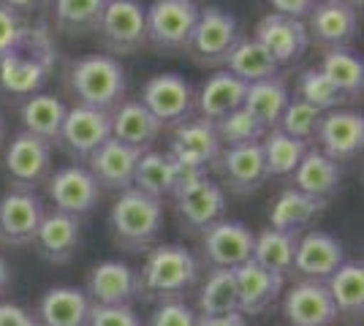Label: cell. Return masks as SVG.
Here are the masks:
<instances>
[{"instance_id": "cell-1", "label": "cell", "mask_w": 364, "mask_h": 326, "mask_svg": "<svg viewBox=\"0 0 364 326\" xmlns=\"http://www.w3.org/2000/svg\"><path fill=\"white\" fill-rule=\"evenodd\" d=\"M201 264L182 245H152L141 269H136L139 299L144 302H177L198 286Z\"/></svg>"}, {"instance_id": "cell-2", "label": "cell", "mask_w": 364, "mask_h": 326, "mask_svg": "<svg viewBox=\"0 0 364 326\" xmlns=\"http://www.w3.org/2000/svg\"><path fill=\"white\" fill-rule=\"evenodd\" d=\"M55 68V47L49 33L31 28L25 41L9 55L0 58V93L9 101H25L36 93H44L46 79Z\"/></svg>"}, {"instance_id": "cell-3", "label": "cell", "mask_w": 364, "mask_h": 326, "mask_svg": "<svg viewBox=\"0 0 364 326\" xmlns=\"http://www.w3.org/2000/svg\"><path fill=\"white\" fill-rule=\"evenodd\" d=\"M164 232V202L136 188L122 190L109 210V237L125 253H147Z\"/></svg>"}, {"instance_id": "cell-4", "label": "cell", "mask_w": 364, "mask_h": 326, "mask_svg": "<svg viewBox=\"0 0 364 326\" xmlns=\"http://www.w3.org/2000/svg\"><path fill=\"white\" fill-rule=\"evenodd\" d=\"M65 87L79 107L114 112L125 101L128 77L117 58L109 55H85L71 60L65 68Z\"/></svg>"}, {"instance_id": "cell-5", "label": "cell", "mask_w": 364, "mask_h": 326, "mask_svg": "<svg viewBox=\"0 0 364 326\" xmlns=\"http://www.w3.org/2000/svg\"><path fill=\"white\" fill-rule=\"evenodd\" d=\"M98 38L109 58H128L147 47V14L139 0H109L98 22Z\"/></svg>"}, {"instance_id": "cell-6", "label": "cell", "mask_w": 364, "mask_h": 326, "mask_svg": "<svg viewBox=\"0 0 364 326\" xmlns=\"http://www.w3.org/2000/svg\"><path fill=\"white\" fill-rule=\"evenodd\" d=\"M147 14V44L158 52H188L198 22L193 0H152Z\"/></svg>"}, {"instance_id": "cell-7", "label": "cell", "mask_w": 364, "mask_h": 326, "mask_svg": "<svg viewBox=\"0 0 364 326\" xmlns=\"http://www.w3.org/2000/svg\"><path fill=\"white\" fill-rule=\"evenodd\" d=\"M240 36H242L240 22L231 11L220 9V6L198 9V22L188 55L201 68H223L228 52L240 41Z\"/></svg>"}, {"instance_id": "cell-8", "label": "cell", "mask_w": 364, "mask_h": 326, "mask_svg": "<svg viewBox=\"0 0 364 326\" xmlns=\"http://www.w3.org/2000/svg\"><path fill=\"white\" fill-rule=\"evenodd\" d=\"M3 174L11 190H33L41 188L52 174V144L28 131L14 134V139L6 141L3 156Z\"/></svg>"}, {"instance_id": "cell-9", "label": "cell", "mask_w": 364, "mask_h": 326, "mask_svg": "<svg viewBox=\"0 0 364 326\" xmlns=\"http://www.w3.org/2000/svg\"><path fill=\"white\" fill-rule=\"evenodd\" d=\"M253 237L256 234L242 220L220 217L210 229L198 234V264L207 269H237L250 261L253 256Z\"/></svg>"}, {"instance_id": "cell-10", "label": "cell", "mask_w": 364, "mask_h": 326, "mask_svg": "<svg viewBox=\"0 0 364 326\" xmlns=\"http://www.w3.org/2000/svg\"><path fill=\"white\" fill-rule=\"evenodd\" d=\"M44 188H46V199L52 202V210L65 212V215H74L79 220L92 215L98 202H101V188L92 180L87 166H82V163L52 169Z\"/></svg>"}, {"instance_id": "cell-11", "label": "cell", "mask_w": 364, "mask_h": 326, "mask_svg": "<svg viewBox=\"0 0 364 326\" xmlns=\"http://www.w3.org/2000/svg\"><path fill=\"white\" fill-rule=\"evenodd\" d=\"M307 44L318 49H350L359 36V9L343 0H318L304 16Z\"/></svg>"}, {"instance_id": "cell-12", "label": "cell", "mask_w": 364, "mask_h": 326, "mask_svg": "<svg viewBox=\"0 0 364 326\" xmlns=\"http://www.w3.org/2000/svg\"><path fill=\"white\" fill-rule=\"evenodd\" d=\"M139 101L155 114L161 125H180L196 117V90L180 74H155L144 82Z\"/></svg>"}, {"instance_id": "cell-13", "label": "cell", "mask_w": 364, "mask_h": 326, "mask_svg": "<svg viewBox=\"0 0 364 326\" xmlns=\"http://www.w3.org/2000/svg\"><path fill=\"white\" fill-rule=\"evenodd\" d=\"M112 139V114L101 112V109L90 107H68L65 120H63L60 136H58V147L65 156L76 161V163H87V158Z\"/></svg>"}, {"instance_id": "cell-14", "label": "cell", "mask_w": 364, "mask_h": 326, "mask_svg": "<svg viewBox=\"0 0 364 326\" xmlns=\"http://www.w3.org/2000/svg\"><path fill=\"white\" fill-rule=\"evenodd\" d=\"M201 177H207V171L191 169V166H182L177 161H171L166 153H158V150H147L141 153L136 163V174H134V188L147 193L152 199H166V196H177L180 190L191 188L193 183H198Z\"/></svg>"}, {"instance_id": "cell-15", "label": "cell", "mask_w": 364, "mask_h": 326, "mask_svg": "<svg viewBox=\"0 0 364 326\" xmlns=\"http://www.w3.org/2000/svg\"><path fill=\"white\" fill-rule=\"evenodd\" d=\"M174 212L180 232L188 237H198L226 215V190L213 177H201L198 183L174 196Z\"/></svg>"}, {"instance_id": "cell-16", "label": "cell", "mask_w": 364, "mask_h": 326, "mask_svg": "<svg viewBox=\"0 0 364 326\" xmlns=\"http://www.w3.org/2000/svg\"><path fill=\"white\" fill-rule=\"evenodd\" d=\"M44 199L33 190H11L0 196V245L28 248L44 220Z\"/></svg>"}, {"instance_id": "cell-17", "label": "cell", "mask_w": 364, "mask_h": 326, "mask_svg": "<svg viewBox=\"0 0 364 326\" xmlns=\"http://www.w3.org/2000/svg\"><path fill=\"white\" fill-rule=\"evenodd\" d=\"M316 147L337 163H346L362 153L364 147V117L353 109L323 112L316 128Z\"/></svg>"}, {"instance_id": "cell-18", "label": "cell", "mask_w": 364, "mask_h": 326, "mask_svg": "<svg viewBox=\"0 0 364 326\" xmlns=\"http://www.w3.org/2000/svg\"><path fill=\"white\" fill-rule=\"evenodd\" d=\"M210 169H215V174L220 177V188H228L234 196H250L269 180L261 144L223 147Z\"/></svg>"}, {"instance_id": "cell-19", "label": "cell", "mask_w": 364, "mask_h": 326, "mask_svg": "<svg viewBox=\"0 0 364 326\" xmlns=\"http://www.w3.org/2000/svg\"><path fill=\"white\" fill-rule=\"evenodd\" d=\"M220 141L215 134L213 120L207 117H191L185 123L174 125L171 131V141H168L166 156L171 161H177L182 166H191V169L210 171V166L215 163V158L220 156Z\"/></svg>"}, {"instance_id": "cell-20", "label": "cell", "mask_w": 364, "mask_h": 326, "mask_svg": "<svg viewBox=\"0 0 364 326\" xmlns=\"http://www.w3.org/2000/svg\"><path fill=\"white\" fill-rule=\"evenodd\" d=\"M82 291L90 299V305H101V308L134 305L139 299L136 269L128 266L125 261H114V259L98 261L87 272Z\"/></svg>"}, {"instance_id": "cell-21", "label": "cell", "mask_w": 364, "mask_h": 326, "mask_svg": "<svg viewBox=\"0 0 364 326\" xmlns=\"http://www.w3.org/2000/svg\"><path fill=\"white\" fill-rule=\"evenodd\" d=\"M253 38L267 49V55L277 63V68L294 65L310 47L302 19H291V16L274 14V11L258 19Z\"/></svg>"}, {"instance_id": "cell-22", "label": "cell", "mask_w": 364, "mask_h": 326, "mask_svg": "<svg viewBox=\"0 0 364 326\" xmlns=\"http://www.w3.org/2000/svg\"><path fill=\"white\" fill-rule=\"evenodd\" d=\"M343 261H346V250L337 242V237H332L329 232L310 229L296 239L294 275H299L302 280L326 283Z\"/></svg>"}, {"instance_id": "cell-23", "label": "cell", "mask_w": 364, "mask_h": 326, "mask_svg": "<svg viewBox=\"0 0 364 326\" xmlns=\"http://www.w3.org/2000/svg\"><path fill=\"white\" fill-rule=\"evenodd\" d=\"M33 248L49 264H68L76 256V250L82 248V220L58 210H46L33 239Z\"/></svg>"}, {"instance_id": "cell-24", "label": "cell", "mask_w": 364, "mask_h": 326, "mask_svg": "<svg viewBox=\"0 0 364 326\" xmlns=\"http://www.w3.org/2000/svg\"><path fill=\"white\" fill-rule=\"evenodd\" d=\"M283 313L289 326H332L337 310L326 283L318 280H299L283 296Z\"/></svg>"}, {"instance_id": "cell-25", "label": "cell", "mask_w": 364, "mask_h": 326, "mask_svg": "<svg viewBox=\"0 0 364 326\" xmlns=\"http://www.w3.org/2000/svg\"><path fill=\"white\" fill-rule=\"evenodd\" d=\"M141 153L122 144L117 139H107L90 158H87V171L92 180L98 183L101 190H114L122 193L128 188H134V174H136V163Z\"/></svg>"}, {"instance_id": "cell-26", "label": "cell", "mask_w": 364, "mask_h": 326, "mask_svg": "<svg viewBox=\"0 0 364 326\" xmlns=\"http://www.w3.org/2000/svg\"><path fill=\"white\" fill-rule=\"evenodd\" d=\"M234 280H237V299L242 315H261L264 310H269L286 286V278L264 269L253 259L234 269Z\"/></svg>"}, {"instance_id": "cell-27", "label": "cell", "mask_w": 364, "mask_h": 326, "mask_svg": "<svg viewBox=\"0 0 364 326\" xmlns=\"http://www.w3.org/2000/svg\"><path fill=\"white\" fill-rule=\"evenodd\" d=\"M326 204L329 202L313 199V196H307L296 188H283L272 202V207H269V229L291 234V237H302L326 212Z\"/></svg>"}, {"instance_id": "cell-28", "label": "cell", "mask_w": 364, "mask_h": 326, "mask_svg": "<svg viewBox=\"0 0 364 326\" xmlns=\"http://www.w3.org/2000/svg\"><path fill=\"white\" fill-rule=\"evenodd\" d=\"M161 131H164V125L155 120V114L139 98L136 101L125 98L120 107L112 112V139L122 141L139 153L152 150Z\"/></svg>"}, {"instance_id": "cell-29", "label": "cell", "mask_w": 364, "mask_h": 326, "mask_svg": "<svg viewBox=\"0 0 364 326\" xmlns=\"http://www.w3.org/2000/svg\"><path fill=\"white\" fill-rule=\"evenodd\" d=\"M90 299L76 286H55L44 291L36 305L38 326H87L90 318Z\"/></svg>"}, {"instance_id": "cell-30", "label": "cell", "mask_w": 364, "mask_h": 326, "mask_svg": "<svg viewBox=\"0 0 364 326\" xmlns=\"http://www.w3.org/2000/svg\"><path fill=\"white\" fill-rule=\"evenodd\" d=\"M340 180H343L340 163L332 161L329 156H323L318 147H307V153L302 156L299 166L291 174V188L302 190V193L313 196V199L329 202L334 193L340 190Z\"/></svg>"}, {"instance_id": "cell-31", "label": "cell", "mask_w": 364, "mask_h": 326, "mask_svg": "<svg viewBox=\"0 0 364 326\" xmlns=\"http://www.w3.org/2000/svg\"><path fill=\"white\" fill-rule=\"evenodd\" d=\"M245 90L247 85L231 77L226 68H218L215 74L201 82L196 93V114L207 120H218L228 112L240 109L245 104Z\"/></svg>"}, {"instance_id": "cell-32", "label": "cell", "mask_w": 364, "mask_h": 326, "mask_svg": "<svg viewBox=\"0 0 364 326\" xmlns=\"http://www.w3.org/2000/svg\"><path fill=\"white\" fill-rule=\"evenodd\" d=\"M68 107L63 104L58 95L52 93H36L25 98L19 104V120H22V131H28L38 139L55 144L60 136L63 120H65Z\"/></svg>"}, {"instance_id": "cell-33", "label": "cell", "mask_w": 364, "mask_h": 326, "mask_svg": "<svg viewBox=\"0 0 364 326\" xmlns=\"http://www.w3.org/2000/svg\"><path fill=\"white\" fill-rule=\"evenodd\" d=\"M289 101H291L289 82L277 74V77L261 79V82L247 85L242 107L247 109V112H250L267 131H269V128H277L280 114L286 112Z\"/></svg>"}, {"instance_id": "cell-34", "label": "cell", "mask_w": 364, "mask_h": 326, "mask_svg": "<svg viewBox=\"0 0 364 326\" xmlns=\"http://www.w3.org/2000/svg\"><path fill=\"white\" fill-rule=\"evenodd\" d=\"M337 318L359 321L364 315V266L359 261H343L332 278L326 280Z\"/></svg>"}, {"instance_id": "cell-35", "label": "cell", "mask_w": 364, "mask_h": 326, "mask_svg": "<svg viewBox=\"0 0 364 326\" xmlns=\"http://www.w3.org/2000/svg\"><path fill=\"white\" fill-rule=\"evenodd\" d=\"M223 68L231 77L245 82V85H253V82H261V79H269L280 74L277 63L267 55V49L261 47L253 36H240V41L228 52Z\"/></svg>"}, {"instance_id": "cell-36", "label": "cell", "mask_w": 364, "mask_h": 326, "mask_svg": "<svg viewBox=\"0 0 364 326\" xmlns=\"http://www.w3.org/2000/svg\"><path fill=\"white\" fill-rule=\"evenodd\" d=\"M318 71L332 82L348 101L362 98L364 93V60L353 49H326Z\"/></svg>"}, {"instance_id": "cell-37", "label": "cell", "mask_w": 364, "mask_h": 326, "mask_svg": "<svg viewBox=\"0 0 364 326\" xmlns=\"http://www.w3.org/2000/svg\"><path fill=\"white\" fill-rule=\"evenodd\" d=\"M193 310L198 315H223V313L240 310L234 269H207V278L196 286Z\"/></svg>"}, {"instance_id": "cell-38", "label": "cell", "mask_w": 364, "mask_h": 326, "mask_svg": "<svg viewBox=\"0 0 364 326\" xmlns=\"http://www.w3.org/2000/svg\"><path fill=\"white\" fill-rule=\"evenodd\" d=\"M109 0H52V22L55 28L71 38L95 33Z\"/></svg>"}, {"instance_id": "cell-39", "label": "cell", "mask_w": 364, "mask_h": 326, "mask_svg": "<svg viewBox=\"0 0 364 326\" xmlns=\"http://www.w3.org/2000/svg\"><path fill=\"white\" fill-rule=\"evenodd\" d=\"M296 239L291 234L274 232V229H264L253 237V261L269 269L280 278L294 275V256H296Z\"/></svg>"}, {"instance_id": "cell-40", "label": "cell", "mask_w": 364, "mask_h": 326, "mask_svg": "<svg viewBox=\"0 0 364 326\" xmlns=\"http://www.w3.org/2000/svg\"><path fill=\"white\" fill-rule=\"evenodd\" d=\"M258 144H261V153H264L267 174L274 177V180L291 177L294 169L299 166L302 156L307 153V147H310V144H304V141L294 139L289 134H283L280 128H269Z\"/></svg>"}, {"instance_id": "cell-41", "label": "cell", "mask_w": 364, "mask_h": 326, "mask_svg": "<svg viewBox=\"0 0 364 326\" xmlns=\"http://www.w3.org/2000/svg\"><path fill=\"white\" fill-rule=\"evenodd\" d=\"M215 134H218V141L220 147H245V144H258L264 139L267 128L258 123L256 117L247 112L245 107L228 112L223 117L213 120Z\"/></svg>"}, {"instance_id": "cell-42", "label": "cell", "mask_w": 364, "mask_h": 326, "mask_svg": "<svg viewBox=\"0 0 364 326\" xmlns=\"http://www.w3.org/2000/svg\"><path fill=\"white\" fill-rule=\"evenodd\" d=\"M296 98H302L304 104H310L313 109H318L321 114L332 112V109H343L348 104V98L340 93L318 68H304L299 74V79H296Z\"/></svg>"}, {"instance_id": "cell-43", "label": "cell", "mask_w": 364, "mask_h": 326, "mask_svg": "<svg viewBox=\"0 0 364 326\" xmlns=\"http://www.w3.org/2000/svg\"><path fill=\"white\" fill-rule=\"evenodd\" d=\"M318 120H321L318 109H313L310 104H304L302 98L294 95V98L289 101V107H286V112L280 114L277 128H280L283 134H289V136H294V139H299L313 147V136H316Z\"/></svg>"}, {"instance_id": "cell-44", "label": "cell", "mask_w": 364, "mask_h": 326, "mask_svg": "<svg viewBox=\"0 0 364 326\" xmlns=\"http://www.w3.org/2000/svg\"><path fill=\"white\" fill-rule=\"evenodd\" d=\"M198 313L185 302V299H177V302H161L155 305L147 326H196Z\"/></svg>"}, {"instance_id": "cell-45", "label": "cell", "mask_w": 364, "mask_h": 326, "mask_svg": "<svg viewBox=\"0 0 364 326\" xmlns=\"http://www.w3.org/2000/svg\"><path fill=\"white\" fill-rule=\"evenodd\" d=\"M28 33H31V25L25 22V16H19L0 6V58L19 47Z\"/></svg>"}, {"instance_id": "cell-46", "label": "cell", "mask_w": 364, "mask_h": 326, "mask_svg": "<svg viewBox=\"0 0 364 326\" xmlns=\"http://www.w3.org/2000/svg\"><path fill=\"white\" fill-rule=\"evenodd\" d=\"M87 326H141V318L136 315L134 305H114V308L92 305Z\"/></svg>"}, {"instance_id": "cell-47", "label": "cell", "mask_w": 364, "mask_h": 326, "mask_svg": "<svg viewBox=\"0 0 364 326\" xmlns=\"http://www.w3.org/2000/svg\"><path fill=\"white\" fill-rule=\"evenodd\" d=\"M0 326H38V321L28 308L0 299Z\"/></svg>"}, {"instance_id": "cell-48", "label": "cell", "mask_w": 364, "mask_h": 326, "mask_svg": "<svg viewBox=\"0 0 364 326\" xmlns=\"http://www.w3.org/2000/svg\"><path fill=\"white\" fill-rule=\"evenodd\" d=\"M269 6H272L274 14H283V16H291V19H302L313 11V6L318 3V0H267Z\"/></svg>"}, {"instance_id": "cell-49", "label": "cell", "mask_w": 364, "mask_h": 326, "mask_svg": "<svg viewBox=\"0 0 364 326\" xmlns=\"http://www.w3.org/2000/svg\"><path fill=\"white\" fill-rule=\"evenodd\" d=\"M196 326H247V315L240 310L223 313V315H198Z\"/></svg>"}, {"instance_id": "cell-50", "label": "cell", "mask_w": 364, "mask_h": 326, "mask_svg": "<svg viewBox=\"0 0 364 326\" xmlns=\"http://www.w3.org/2000/svg\"><path fill=\"white\" fill-rule=\"evenodd\" d=\"M46 0H0V6L3 9H9V11H14L19 16H33L38 14L41 9H44Z\"/></svg>"}, {"instance_id": "cell-51", "label": "cell", "mask_w": 364, "mask_h": 326, "mask_svg": "<svg viewBox=\"0 0 364 326\" xmlns=\"http://www.w3.org/2000/svg\"><path fill=\"white\" fill-rule=\"evenodd\" d=\"M9 286H11V266H9V261L0 256V299L6 296Z\"/></svg>"}, {"instance_id": "cell-52", "label": "cell", "mask_w": 364, "mask_h": 326, "mask_svg": "<svg viewBox=\"0 0 364 326\" xmlns=\"http://www.w3.org/2000/svg\"><path fill=\"white\" fill-rule=\"evenodd\" d=\"M6 147V117H3V112H0V150Z\"/></svg>"}, {"instance_id": "cell-53", "label": "cell", "mask_w": 364, "mask_h": 326, "mask_svg": "<svg viewBox=\"0 0 364 326\" xmlns=\"http://www.w3.org/2000/svg\"><path fill=\"white\" fill-rule=\"evenodd\" d=\"M343 3H348V6H353V9H359V11H362V6H364V0H343Z\"/></svg>"}, {"instance_id": "cell-54", "label": "cell", "mask_w": 364, "mask_h": 326, "mask_svg": "<svg viewBox=\"0 0 364 326\" xmlns=\"http://www.w3.org/2000/svg\"><path fill=\"white\" fill-rule=\"evenodd\" d=\"M346 326H362V324H346Z\"/></svg>"}]
</instances>
